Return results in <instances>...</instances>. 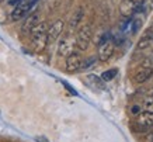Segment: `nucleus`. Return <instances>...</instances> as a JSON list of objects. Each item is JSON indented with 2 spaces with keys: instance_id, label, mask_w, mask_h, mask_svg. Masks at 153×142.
I'll return each instance as SVG.
<instances>
[{
  "instance_id": "nucleus-3",
  "label": "nucleus",
  "mask_w": 153,
  "mask_h": 142,
  "mask_svg": "<svg viewBox=\"0 0 153 142\" xmlns=\"http://www.w3.org/2000/svg\"><path fill=\"white\" fill-rule=\"evenodd\" d=\"M91 37H93V31H91V27H90V25L80 27V30L77 31V34H76V46H77L80 51H86L88 48V45H90Z\"/></svg>"
},
{
  "instance_id": "nucleus-7",
  "label": "nucleus",
  "mask_w": 153,
  "mask_h": 142,
  "mask_svg": "<svg viewBox=\"0 0 153 142\" xmlns=\"http://www.w3.org/2000/svg\"><path fill=\"white\" fill-rule=\"evenodd\" d=\"M63 27H65V23L63 20H56L55 23H52L49 27H48V42H53L56 41L58 38L60 37V34L63 31Z\"/></svg>"
},
{
  "instance_id": "nucleus-13",
  "label": "nucleus",
  "mask_w": 153,
  "mask_h": 142,
  "mask_svg": "<svg viewBox=\"0 0 153 142\" xmlns=\"http://www.w3.org/2000/svg\"><path fill=\"white\" fill-rule=\"evenodd\" d=\"M83 10L82 9H77L76 11L73 13V16H72V19H70V27L72 28H76L77 25H79V23L82 21V19H83Z\"/></svg>"
},
{
  "instance_id": "nucleus-6",
  "label": "nucleus",
  "mask_w": 153,
  "mask_h": 142,
  "mask_svg": "<svg viewBox=\"0 0 153 142\" xmlns=\"http://www.w3.org/2000/svg\"><path fill=\"white\" fill-rule=\"evenodd\" d=\"M139 6L140 3L136 0H122V3L120 4V11L124 17H131L138 11Z\"/></svg>"
},
{
  "instance_id": "nucleus-1",
  "label": "nucleus",
  "mask_w": 153,
  "mask_h": 142,
  "mask_svg": "<svg viewBox=\"0 0 153 142\" xmlns=\"http://www.w3.org/2000/svg\"><path fill=\"white\" fill-rule=\"evenodd\" d=\"M48 24L47 23H39L37 27L33 30V32L30 34L31 35V42L30 45L33 48V51L35 52H42V51L47 48L48 45Z\"/></svg>"
},
{
  "instance_id": "nucleus-11",
  "label": "nucleus",
  "mask_w": 153,
  "mask_h": 142,
  "mask_svg": "<svg viewBox=\"0 0 153 142\" xmlns=\"http://www.w3.org/2000/svg\"><path fill=\"white\" fill-rule=\"evenodd\" d=\"M84 82H86L87 86H90L94 90H102L104 89V82L101 80V78H98L96 75H87Z\"/></svg>"
},
{
  "instance_id": "nucleus-14",
  "label": "nucleus",
  "mask_w": 153,
  "mask_h": 142,
  "mask_svg": "<svg viewBox=\"0 0 153 142\" xmlns=\"http://www.w3.org/2000/svg\"><path fill=\"white\" fill-rule=\"evenodd\" d=\"M118 75V70L117 69H108L105 72H102L101 75V80L102 82H110L112 79H115V76Z\"/></svg>"
},
{
  "instance_id": "nucleus-8",
  "label": "nucleus",
  "mask_w": 153,
  "mask_h": 142,
  "mask_svg": "<svg viewBox=\"0 0 153 142\" xmlns=\"http://www.w3.org/2000/svg\"><path fill=\"white\" fill-rule=\"evenodd\" d=\"M82 65V58L77 52H72L69 56H66V68L68 72H77Z\"/></svg>"
},
{
  "instance_id": "nucleus-22",
  "label": "nucleus",
  "mask_w": 153,
  "mask_h": 142,
  "mask_svg": "<svg viewBox=\"0 0 153 142\" xmlns=\"http://www.w3.org/2000/svg\"><path fill=\"white\" fill-rule=\"evenodd\" d=\"M146 141H148V142H153V132H152V134H149L148 138H146Z\"/></svg>"
},
{
  "instance_id": "nucleus-2",
  "label": "nucleus",
  "mask_w": 153,
  "mask_h": 142,
  "mask_svg": "<svg viewBox=\"0 0 153 142\" xmlns=\"http://www.w3.org/2000/svg\"><path fill=\"white\" fill-rule=\"evenodd\" d=\"M114 49H115V42L110 38V35H104L98 45V59L102 62L108 61L114 54Z\"/></svg>"
},
{
  "instance_id": "nucleus-21",
  "label": "nucleus",
  "mask_w": 153,
  "mask_h": 142,
  "mask_svg": "<svg viewBox=\"0 0 153 142\" xmlns=\"http://www.w3.org/2000/svg\"><path fill=\"white\" fill-rule=\"evenodd\" d=\"M63 84H65V86H66V89H68V90H69L70 93H73V94H76V92H74V89H73V87H70L69 84H68V83H63Z\"/></svg>"
},
{
  "instance_id": "nucleus-17",
  "label": "nucleus",
  "mask_w": 153,
  "mask_h": 142,
  "mask_svg": "<svg viewBox=\"0 0 153 142\" xmlns=\"http://www.w3.org/2000/svg\"><path fill=\"white\" fill-rule=\"evenodd\" d=\"M142 68H148V69H152L153 70V54L142 61Z\"/></svg>"
},
{
  "instance_id": "nucleus-4",
  "label": "nucleus",
  "mask_w": 153,
  "mask_h": 142,
  "mask_svg": "<svg viewBox=\"0 0 153 142\" xmlns=\"http://www.w3.org/2000/svg\"><path fill=\"white\" fill-rule=\"evenodd\" d=\"M135 127L142 132L149 131L153 127V113H149V111L139 113L136 120H135Z\"/></svg>"
},
{
  "instance_id": "nucleus-23",
  "label": "nucleus",
  "mask_w": 153,
  "mask_h": 142,
  "mask_svg": "<svg viewBox=\"0 0 153 142\" xmlns=\"http://www.w3.org/2000/svg\"><path fill=\"white\" fill-rule=\"evenodd\" d=\"M150 94H153V89H152V92H150Z\"/></svg>"
},
{
  "instance_id": "nucleus-15",
  "label": "nucleus",
  "mask_w": 153,
  "mask_h": 142,
  "mask_svg": "<svg viewBox=\"0 0 153 142\" xmlns=\"http://www.w3.org/2000/svg\"><path fill=\"white\" fill-rule=\"evenodd\" d=\"M143 108H145V111L153 113V94H149L148 97H145V100H143Z\"/></svg>"
},
{
  "instance_id": "nucleus-20",
  "label": "nucleus",
  "mask_w": 153,
  "mask_h": 142,
  "mask_svg": "<svg viewBox=\"0 0 153 142\" xmlns=\"http://www.w3.org/2000/svg\"><path fill=\"white\" fill-rule=\"evenodd\" d=\"M35 142H49V141L47 139V137H42V135H41V137L35 138Z\"/></svg>"
},
{
  "instance_id": "nucleus-24",
  "label": "nucleus",
  "mask_w": 153,
  "mask_h": 142,
  "mask_svg": "<svg viewBox=\"0 0 153 142\" xmlns=\"http://www.w3.org/2000/svg\"><path fill=\"white\" fill-rule=\"evenodd\" d=\"M0 1H1V0H0Z\"/></svg>"
},
{
  "instance_id": "nucleus-9",
  "label": "nucleus",
  "mask_w": 153,
  "mask_h": 142,
  "mask_svg": "<svg viewBox=\"0 0 153 142\" xmlns=\"http://www.w3.org/2000/svg\"><path fill=\"white\" fill-rule=\"evenodd\" d=\"M73 52V44L69 38H63L58 45V54L60 56H69Z\"/></svg>"
},
{
  "instance_id": "nucleus-5",
  "label": "nucleus",
  "mask_w": 153,
  "mask_h": 142,
  "mask_svg": "<svg viewBox=\"0 0 153 142\" xmlns=\"http://www.w3.org/2000/svg\"><path fill=\"white\" fill-rule=\"evenodd\" d=\"M41 23V14L39 13H31L27 16V19L24 20L23 25H21V34L23 35H30L33 30Z\"/></svg>"
},
{
  "instance_id": "nucleus-16",
  "label": "nucleus",
  "mask_w": 153,
  "mask_h": 142,
  "mask_svg": "<svg viewBox=\"0 0 153 142\" xmlns=\"http://www.w3.org/2000/svg\"><path fill=\"white\" fill-rule=\"evenodd\" d=\"M94 64H96V58H94V56H91V58H87V59L82 61L80 69H88V68H91Z\"/></svg>"
},
{
  "instance_id": "nucleus-10",
  "label": "nucleus",
  "mask_w": 153,
  "mask_h": 142,
  "mask_svg": "<svg viewBox=\"0 0 153 142\" xmlns=\"http://www.w3.org/2000/svg\"><path fill=\"white\" fill-rule=\"evenodd\" d=\"M152 76H153V70H152V69L142 68L140 70H138V72H136V75L134 76V82L138 83V84H140V83L148 82Z\"/></svg>"
},
{
  "instance_id": "nucleus-12",
  "label": "nucleus",
  "mask_w": 153,
  "mask_h": 142,
  "mask_svg": "<svg viewBox=\"0 0 153 142\" xmlns=\"http://www.w3.org/2000/svg\"><path fill=\"white\" fill-rule=\"evenodd\" d=\"M138 49L143 51V49H152L153 51V32L152 34H146L143 38H140L138 42Z\"/></svg>"
},
{
  "instance_id": "nucleus-18",
  "label": "nucleus",
  "mask_w": 153,
  "mask_h": 142,
  "mask_svg": "<svg viewBox=\"0 0 153 142\" xmlns=\"http://www.w3.org/2000/svg\"><path fill=\"white\" fill-rule=\"evenodd\" d=\"M132 25H134V32H136L138 30H139L140 25H142V21H140V20H134Z\"/></svg>"
},
{
  "instance_id": "nucleus-19",
  "label": "nucleus",
  "mask_w": 153,
  "mask_h": 142,
  "mask_svg": "<svg viewBox=\"0 0 153 142\" xmlns=\"http://www.w3.org/2000/svg\"><path fill=\"white\" fill-rule=\"evenodd\" d=\"M131 111H132V114H139L140 113V107H138V105H134V107H132V108H131Z\"/></svg>"
}]
</instances>
